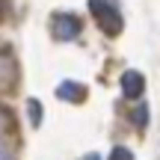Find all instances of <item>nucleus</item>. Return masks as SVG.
Instances as JSON below:
<instances>
[{"label":"nucleus","mask_w":160,"mask_h":160,"mask_svg":"<svg viewBox=\"0 0 160 160\" xmlns=\"http://www.w3.org/2000/svg\"><path fill=\"white\" fill-rule=\"evenodd\" d=\"M89 9H92V15H95L98 27L107 36H119L122 33V15H119V9H116L110 0H89Z\"/></svg>","instance_id":"f257e3e1"},{"label":"nucleus","mask_w":160,"mask_h":160,"mask_svg":"<svg viewBox=\"0 0 160 160\" xmlns=\"http://www.w3.org/2000/svg\"><path fill=\"white\" fill-rule=\"evenodd\" d=\"M51 33L59 42H71V39H77L83 33V21L77 15H71V12H57L51 18Z\"/></svg>","instance_id":"f03ea898"},{"label":"nucleus","mask_w":160,"mask_h":160,"mask_svg":"<svg viewBox=\"0 0 160 160\" xmlns=\"http://www.w3.org/2000/svg\"><path fill=\"white\" fill-rule=\"evenodd\" d=\"M122 92H125V98H131V101L142 98V92H145L142 74H139V71H125V74H122Z\"/></svg>","instance_id":"7ed1b4c3"},{"label":"nucleus","mask_w":160,"mask_h":160,"mask_svg":"<svg viewBox=\"0 0 160 160\" xmlns=\"http://www.w3.org/2000/svg\"><path fill=\"white\" fill-rule=\"evenodd\" d=\"M18 80V65L9 53H0V92H9Z\"/></svg>","instance_id":"20e7f679"},{"label":"nucleus","mask_w":160,"mask_h":160,"mask_svg":"<svg viewBox=\"0 0 160 160\" xmlns=\"http://www.w3.org/2000/svg\"><path fill=\"white\" fill-rule=\"evenodd\" d=\"M57 98H62V101H71V104H80L86 98V89L77 83V80H65V83L57 86Z\"/></svg>","instance_id":"39448f33"},{"label":"nucleus","mask_w":160,"mask_h":160,"mask_svg":"<svg viewBox=\"0 0 160 160\" xmlns=\"http://www.w3.org/2000/svg\"><path fill=\"white\" fill-rule=\"evenodd\" d=\"M27 113H30V125L39 128L42 125V104L36 101V98H30V101H27Z\"/></svg>","instance_id":"423d86ee"},{"label":"nucleus","mask_w":160,"mask_h":160,"mask_svg":"<svg viewBox=\"0 0 160 160\" xmlns=\"http://www.w3.org/2000/svg\"><path fill=\"white\" fill-rule=\"evenodd\" d=\"M0 160H15V151L6 139V131H0Z\"/></svg>","instance_id":"0eeeda50"},{"label":"nucleus","mask_w":160,"mask_h":160,"mask_svg":"<svg viewBox=\"0 0 160 160\" xmlns=\"http://www.w3.org/2000/svg\"><path fill=\"white\" fill-rule=\"evenodd\" d=\"M131 119L137 122V128H145V122H148V107H145V104H139V107L131 113Z\"/></svg>","instance_id":"6e6552de"},{"label":"nucleus","mask_w":160,"mask_h":160,"mask_svg":"<svg viewBox=\"0 0 160 160\" xmlns=\"http://www.w3.org/2000/svg\"><path fill=\"white\" fill-rule=\"evenodd\" d=\"M107 160H133V151L131 148H125V145H116L113 151H110V157Z\"/></svg>","instance_id":"1a4fd4ad"},{"label":"nucleus","mask_w":160,"mask_h":160,"mask_svg":"<svg viewBox=\"0 0 160 160\" xmlns=\"http://www.w3.org/2000/svg\"><path fill=\"white\" fill-rule=\"evenodd\" d=\"M83 160H101V157H98V154H86Z\"/></svg>","instance_id":"9d476101"}]
</instances>
